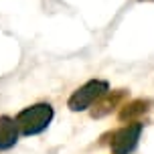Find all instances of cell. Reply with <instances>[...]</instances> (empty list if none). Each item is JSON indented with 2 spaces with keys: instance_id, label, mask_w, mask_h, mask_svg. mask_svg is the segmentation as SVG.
<instances>
[{
  "instance_id": "cell-1",
  "label": "cell",
  "mask_w": 154,
  "mask_h": 154,
  "mask_svg": "<svg viewBox=\"0 0 154 154\" xmlns=\"http://www.w3.org/2000/svg\"><path fill=\"white\" fill-rule=\"evenodd\" d=\"M51 118H53V108L49 103H38V106L23 109L16 116L14 124L23 134L31 136V134H38V132L45 130L51 122Z\"/></svg>"
},
{
  "instance_id": "cell-2",
  "label": "cell",
  "mask_w": 154,
  "mask_h": 154,
  "mask_svg": "<svg viewBox=\"0 0 154 154\" xmlns=\"http://www.w3.org/2000/svg\"><path fill=\"white\" fill-rule=\"evenodd\" d=\"M106 93H108V83H106V81H100V79L87 81L83 87H79V89L71 95L69 108L73 109V112L87 109L89 106H93L95 101H100Z\"/></svg>"
},
{
  "instance_id": "cell-3",
  "label": "cell",
  "mask_w": 154,
  "mask_h": 154,
  "mask_svg": "<svg viewBox=\"0 0 154 154\" xmlns=\"http://www.w3.org/2000/svg\"><path fill=\"white\" fill-rule=\"evenodd\" d=\"M142 124H128L122 130H118L112 140V152L114 154H130L138 144Z\"/></svg>"
},
{
  "instance_id": "cell-4",
  "label": "cell",
  "mask_w": 154,
  "mask_h": 154,
  "mask_svg": "<svg viewBox=\"0 0 154 154\" xmlns=\"http://www.w3.org/2000/svg\"><path fill=\"white\" fill-rule=\"evenodd\" d=\"M16 138H18V128H16L14 120H10L6 116L0 118V150L14 146Z\"/></svg>"
},
{
  "instance_id": "cell-5",
  "label": "cell",
  "mask_w": 154,
  "mask_h": 154,
  "mask_svg": "<svg viewBox=\"0 0 154 154\" xmlns=\"http://www.w3.org/2000/svg\"><path fill=\"white\" fill-rule=\"evenodd\" d=\"M124 97V91H116L114 95H109V93H106L103 97H101V103H97V108L93 109V116H103V114H108L109 109H114V106H118V101Z\"/></svg>"
},
{
  "instance_id": "cell-6",
  "label": "cell",
  "mask_w": 154,
  "mask_h": 154,
  "mask_svg": "<svg viewBox=\"0 0 154 154\" xmlns=\"http://www.w3.org/2000/svg\"><path fill=\"white\" fill-rule=\"evenodd\" d=\"M146 106H148V101H144V100H138V101H132L130 106H126V108L122 109V114H120V120H132V118H136V116H140V114H144L146 112Z\"/></svg>"
}]
</instances>
